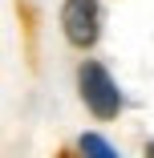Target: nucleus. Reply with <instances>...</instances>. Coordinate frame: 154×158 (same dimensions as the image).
<instances>
[{
	"instance_id": "1",
	"label": "nucleus",
	"mask_w": 154,
	"mask_h": 158,
	"mask_svg": "<svg viewBox=\"0 0 154 158\" xmlns=\"http://www.w3.org/2000/svg\"><path fill=\"white\" fill-rule=\"evenodd\" d=\"M77 93H81L85 110L94 114L98 122H114L122 114V106H126L118 81L110 77V69L102 65V61H81V69H77Z\"/></svg>"
},
{
	"instance_id": "2",
	"label": "nucleus",
	"mask_w": 154,
	"mask_h": 158,
	"mask_svg": "<svg viewBox=\"0 0 154 158\" xmlns=\"http://www.w3.org/2000/svg\"><path fill=\"white\" fill-rule=\"evenodd\" d=\"M102 24H106L102 0H65V4H61V28H65V41L77 45V49L98 45Z\"/></svg>"
},
{
	"instance_id": "3",
	"label": "nucleus",
	"mask_w": 154,
	"mask_h": 158,
	"mask_svg": "<svg viewBox=\"0 0 154 158\" xmlns=\"http://www.w3.org/2000/svg\"><path fill=\"white\" fill-rule=\"evenodd\" d=\"M77 150H81V158H122L102 134H81V142H77Z\"/></svg>"
},
{
	"instance_id": "4",
	"label": "nucleus",
	"mask_w": 154,
	"mask_h": 158,
	"mask_svg": "<svg viewBox=\"0 0 154 158\" xmlns=\"http://www.w3.org/2000/svg\"><path fill=\"white\" fill-rule=\"evenodd\" d=\"M142 154H146V158H154V138L146 142V150H142Z\"/></svg>"
}]
</instances>
